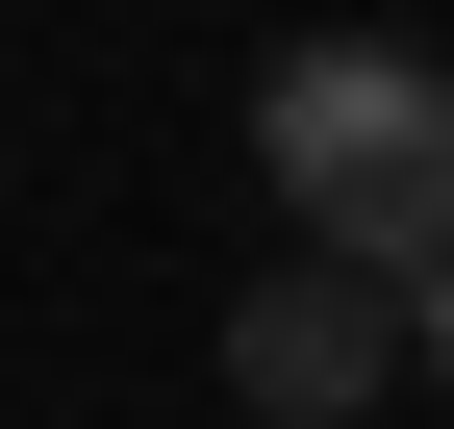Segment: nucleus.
Returning a JSON list of instances; mask_svg holds the SVG:
<instances>
[{
    "label": "nucleus",
    "instance_id": "obj_2",
    "mask_svg": "<svg viewBox=\"0 0 454 429\" xmlns=\"http://www.w3.org/2000/svg\"><path fill=\"white\" fill-rule=\"evenodd\" d=\"M379 379H404V303L328 278V253H278V278L227 303V404H253V429H354Z\"/></svg>",
    "mask_w": 454,
    "mask_h": 429
},
{
    "label": "nucleus",
    "instance_id": "obj_1",
    "mask_svg": "<svg viewBox=\"0 0 454 429\" xmlns=\"http://www.w3.org/2000/svg\"><path fill=\"white\" fill-rule=\"evenodd\" d=\"M253 177H278V228L328 253V278H454V76L404 26H303L253 76Z\"/></svg>",
    "mask_w": 454,
    "mask_h": 429
},
{
    "label": "nucleus",
    "instance_id": "obj_3",
    "mask_svg": "<svg viewBox=\"0 0 454 429\" xmlns=\"http://www.w3.org/2000/svg\"><path fill=\"white\" fill-rule=\"evenodd\" d=\"M404 379H429V404H454V278H404Z\"/></svg>",
    "mask_w": 454,
    "mask_h": 429
}]
</instances>
